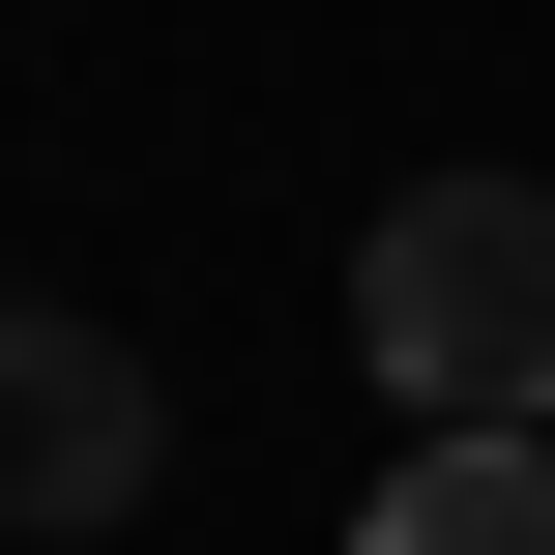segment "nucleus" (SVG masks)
<instances>
[{
  "label": "nucleus",
  "mask_w": 555,
  "mask_h": 555,
  "mask_svg": "<svg viewBox=\"0 0 555 555\" xmlns=\"http://www.w3.org/2000/svg\"><path fill=\"white\" fill-rule=\"evenodd\" d=\"M146 468H176L146 351H117V322H29V293H0V527H29V555H59V527H146Z\"/></svg>",
  "instance_id": "obj_2"
},
{
  "label": "nucleus",
  "mask_w": 555,
  "mask_h": 555,
  "mask_svg": "<svg viewBox=\"0 0 555 555\" xmlns=\"http://www.w3.org/2000/svg\"><path fill=\"white\" fill-rule=\"evenodd\" d=\"M351 351L439 439H555V176H410L351 234Z\"/></svg>",
  "instance_id": "obj_1"
},
{
  "label": "nucleus",
  "mask_w": 555,
  "mask_h": 555,
  "mask_svg": "<svg viewBox=\"0 0 555 555\" xmlns=\"http://www.w3.org/2000/svg\"><path fill=\"white\" fill-rule=\"evenodd\" d=\"M351 555H555V439H410Z\"/></svg>",
  "instance_id": "obj_3"
}]
</instances>
